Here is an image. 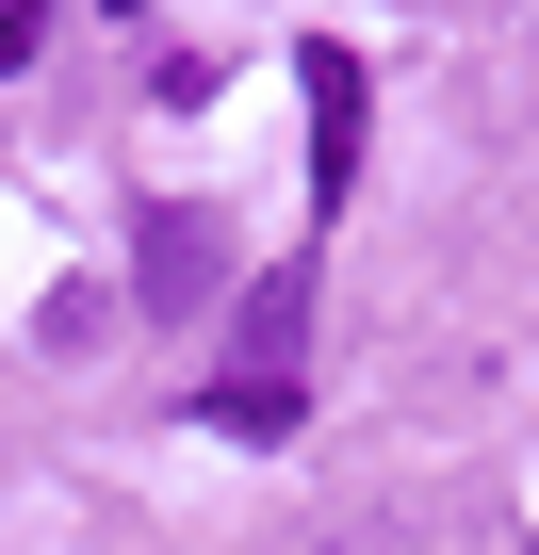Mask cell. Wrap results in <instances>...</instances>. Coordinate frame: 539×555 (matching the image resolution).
<instances>
[{
	"label": "cell",
	"mask_w": 539,
	"mask_h": 555,
	"mask_svg": "<svg viewBox=\"0 0 539 555\" xmlns=\"http://www.w3.org/2000/svg\"><path fill=\"white\" fill-rule=\"evenodd\" d=\"M295 82H311V196L344 212V196H360V50L295 34Z\"/></svg>",
	"instance_id": "cell-1"
},
{
	"label": "cell",
	"mask_w": 539,
	"mask_h": 555,
	"mask_svg": "<svg viewBox=\"0 0 539 555\" xmlns=\"http://www.w3.org/2000/svg\"><path fill=\"white\" fill-rule=\"evenodd\" d=\"M115 17H147V0H115Z\"/></svg>",
	"instance_id": "cell-5"
},
{
	"label": "cell",
	"mask_w": 539,
	"mask_h": 555,
	"mask_svg": "<svg viewBox=\"0 0 539 555\" xmlns=\"http://www.w3.org/2000/svg\"><path fill=\"white\" fill-rule=\"evenodd\" d=\"M50 50V0H0V66H34Z\"/></svg>",
	"instance_id": "cell-4"
},
{
	"label": "cell",
	"mask_w": 539,
	"mask_h": 555,
	"mask_svg": "<svg viewBox=\"0 0 539 555\" xmlns=\"http://www.w3.org/2000/svg\"><path fill=\"white\" fill-rule=\"evenodd\" d=\"M196 425L213 441H295V392L279 376H229V392H196Z\"/></svg>",
	"instance_id": "cell-2"
},
{
	"label": "cell",
	"mask_w": 539,
	"mask_h": 555,
	"mask_svg": "<svg viewBox=\"0 0 539 555\" xmlns=\"http://www.w3.org/2000/svg\"><path fill=\"white\" fill-rule=\"evenodd\" d=\"M295 360V278H245V376Z\"/></svg>",
	"instance_id": "cell-3"
}]
</instances>
